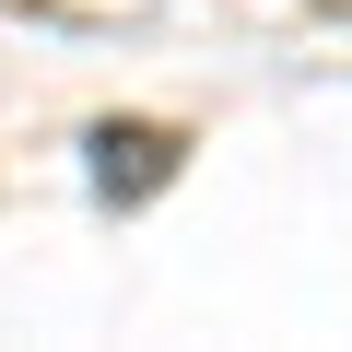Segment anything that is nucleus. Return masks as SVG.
Here are the masks:
<instances>
[{"label": "nucleus", "instance_id": "nucleus-1", "mask_svg": "<svg viewBox=\"0 0 352 352\" xmlns=\"http://www.w3.org/2000/svg\"><path fill=\"white\" fill-rule=\"evenodd\" d=\"M94 188L118 200V212H141L153 188H164V176L176 164H188V129H164V118H94Z\"/></svg>", "mask_w": 352, "mask_h": 352}]
</instances>
